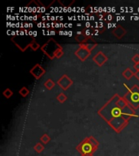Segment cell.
I'll return each instance as SVG.
<instances>
[{"label": "cell", "instance_id": "cell-1", "mask_svg": "<svg viewBox=\"0 0 139 156\" xmlns=\"http://www.w3.org/2000/svg\"><path fill=\"white\" fill-rule=\"evenodd\" d=\"M98 113L117 133L121 132L131 117H138L125 98L118 94H115Z\"/></svg>", "mask_w": 139, "mask_h": 156}, {"label": "cell", "instance_id": "cell-19", "mask_svg": "<svg viewBox=\"0 0 139 156\" xmlns=\"http://www.w3.org/2000/svg\"><path fill=\"white\" fill-rule=\"evenodd\" d=\"M30 47L32 48L33 51H37V50L39 48V47H40V45H39L38 43V42H36L35 40H34V41H33V42L31 43V45H30Z\"/></svg>", "mask_w": 139, "mask_h": 156}, {"label": "cell", "instance_id": "cell-21", "mask_svg": "<svg viewBox=\"0 0 139 156\" xmlns=\"http://www.w3.org/2000/svg\"><path fill=\"white\" fill-rule=\"evenodd\" d=\"M133 68H134V69L136 70V72H138L139 71V64H137L133 65Z\"/></svg>", "mask_w": 139, "mask_h": 156}, {"label": "cell", "instance_id": "cell-14", "mask_svg": "<svg viewBox=\"0 0 139 156\" xmlns=\"http://www.w3.org/2000/svg\"><path fill=\"white\" fill-rule=\"evenodd\" d=\"M44 148H45V147H44V146L42 145V143H40V142L37 143L35 146H33V150H35L36 152L38 153V154H40V153H42V151L44 150Z\"/></svg>", "mask_w": 139, "mask_h": 156}, {"label": "cell", "instance_id": "cell-5", "mask_svg": "<svg viewBox=\"0 0 139 156\" xmlns=\"http://www.w3.org/2000/svg\"><path fill=\"white\" fill-rule=\"evenodd\" d=\"M72 79L68 77L67 75H63L57 81V84L60 86V87L64 90H67L68 88L72 84Z\"/></svg>", "mask_w": 139, "mask_h": 156}, {"label": "cell", "instance_id": "cell-12", "mask_svg": "<svg viewBox=\"0 0 139 156\" xmlns=\"http://www.w3.org/2000/svg\"><path fill=\"white\" fill-rule=\"evenodd\" d=\"M96 43L95 42H93V43H85V44H80V46H83L85 48H86L89 51H92L94 48L96 46Z\"/></svg>", "mask_w": 139, "mask_h": 156}, {"label": "cell", "instance_id": "cell-15", "mask_svg": "<svg viewBox=\"0 0 139 156\" xmlns=\"http://www.w3.org/2000/svg\"><path fill=\"white\" fill-rule=\"evenodd\" d=\"M19 94H20L23 98H25L26 96H27V95H29V89L24 86V87L21 88V89L19 90Z\"/></svg>", "mask_w": 139, "mask_h": 156}, {"label": "cell", "instance_id": "cell-20", "mask_svg": "<svg viewBox=\"0 0 139 156\" xmlns=\"http://www.w3.org/2000/svg\"><path fill=\"white\" fill-rule=\"evenodd\" d=\"M132 60L134 62V64H139V55L138 54H136V55L133 56L132 58Z\"/></svg>", "mask_w": 139, "mask_h": 156}, {"label": "cell", "instance_id": "cell-24", "mask_svg": "<svg viewBox=\"0 0 139 156\" xmlns=\"http://www.w3.org/2000/svg\"><path fill=\"white\" fill-rule=\"evenodd\" d=\"M134 76L136 77L137 78H138V80L139 81V71L138 72H136L135 73H134Z\"/></svg>", "mask_w": 139, "mask_h": 156}, {"label": "cell", "instance_id": "cell-9", "mask_svg": "<svg viewBox=\"0 0 139 156\" xmlns=\"http://www.w3.org/2000/svg\"><path fill=\"white\" fill-rule=\"evenodd\" d=\"M112 34H113L117 38L121 39L126 34V30L124 29L121 25H117V27L112 30Z\"/></svg>", "mask_w": 139, "mask_h": 156}, {"label": "cell", "instance_id": "cell-13", "mask_svg": "<svg viewBox=\"0 0 139 156\" xmlns=\"http://www.w3.org/2000/svg\"><path fill=\"white\" fill-rule=\"evenodd\" d=\"M44 85H45V87L48 90H52V88L55 87V83L54 81H52L51 79H48L47 81H45V83H44Z\"/></svg>", "mask_w": 139, "mask_h": 156}, {"label": "cell", "instance_id": "cell-18", "mask_svg": "<svg viewBox=\"0 0 139 156\" xmlns=\"http://www.w3.org/2000/svg\"><path fill=\"white\" fill-rule=\"evenodd\" d=\"M3 96L5 98H10L13 95V92L10 90L9 88H7V89H6L5 90L3 91Z\"/></svg>", "mask_w": 139, "mask_h": 156}, {"label": "cell", "instance_id": "cell-22", "mask_svg": "<svg viewBox=\"0 0 139 156\" xmlns=\"http://www.w3.org/2000/svg\"><path fill=\"white\" fill-rule=\"evenodd\" d=\"M112 18H113V17H112V16H111V15H107V17L106 18V20H112Z\"/></svg>", "mask_w": 139, "mask_h": 156}, {"label": "cell", "instance_id": "cell-17", "mask_svg": "<svg viewBox=\"0 0 139 156\" xmlns=\"http://www.w3.org/2000/svg\"><path fill=\"white\" fill-rule=\"evenodd\" d=\"M67 98H67V96H66L64 93H61V94H59L58 96H57V100H58L60 103H64L65 101L67 100Z\"/></svg>", "mask_w": 139, "mask_h": 156}, {"label": "cell", "instance_id": "cell-8", "mask_svg": "<svg viewBox=\"0 0 139 156\" xmlns=\"http://www.w3.org/2000/svg\"><path fill=\"white\" fill-rule=\"evenodd\" d=\"M90 55V51H89L87 49L83 46H80L77 51L75 52V55L78 57V58H80L81 61H85Z\"/></svg>", "mask_w": 139, "mask_h": 156}, {"label": "cell", "instance_id": "cell-23", "mask_svg": "<svg viewBox=\"0 0 139 156\" xmlns=\"http://www.w3.org/2000/svg\"><path fill=\"white\" fill-rule=\"evenodd\" d=\"M124 86H125V87L126 88V89H127V90H128V92H130V91L131 90V89H130V88L129 87V86H128V85H127V84H125V83H124Z\"/></svg>", "mask_w": 139, "mask_h": 156}, {"label": "cell", "instance_id": "cell-16", "mask_svg": "<svg viewBox=\"0 0 139 156\" xmlns=\"http://www.w3.org/2000/svg\"><path fill=\"white\" fill-rule=\"evenodd\" d=\"M40 141L42 142L43 144H47V143L51 141V137L49 136L48 134H43L42 136H41V138H40Z\"/></svg>", "mask_w": 139, "mask_h": 156}, {"label": "cell", "instance_id": "cell-3", "mask_svg": "<svg viewBox=\"0 0 139 156\" xmlns=\"http://www.w3.org/2000/svg\"><path fill=\"white\" fill-rule=\"evenodd\" d=\"M125 100L126 101L130 107L135 110L139 107V87L138 85H133L130 92H128L124 96Z\"/></svg>", "mask_w": 139, "mask_h": 156}, {"label": "cell", "instance_id": "cell-10", "mask_svg": "<svg viewBox=\"0 0 139 156\" xmlns=\"http://www.w3.org/2000/svg\"><path fill=\"white\" fill-rule=\"evenodd\" d=\"M90 39V38L86 37L82 32H77V34L76 36V40L80 44H85L87 43V42Z\"/></svg>", "mask_w": 139, "mask_h": 156}, {"label": "cell", "instance_id": "cell-7", "mask_svg": "<svg viewBox=\"0 0 139 156\" xmlns=\"http://www.w3.org/2000/svg\"><path fill=\"white\" fill-rule=\"evenodd\" d=\"M107 59H108V58H107V56L104 55L102 51L98 52L97 54L93 57V60H94V62L98 65V66H99V67L103 66V65L107 61Z\"/></svg>", "mask_w": 139, "mask_h": 156}, {"label": "cell", "instance_id": "cell-6", "mask_svg": "<svg viewBox=\"0 0 139 156\" xmlns=\"http://www.w3.org/2000/svg\"><path fill=\"white\" fill-rule=\"evenodd\" d=\"M29 72L35 79H39L40 77H42V76L45 74L46 71L41 65L37 64L33 68L30 69Z\"/></svg>", "mask_w": 139, "mask_h": 156}, {"label": "cell", "instance_id": "cell-11", "mask_svg": "<svg viewBox=\"0 0 139 156\" xmlns=\"http://www.w3.org/2000/svg\"><path fill=\"white\" fill-rule=\"evenodd\" d=\"M134 73H135V72H133L130 68H128L122 72V76H123L125 78L126 80H130V79L134 76Z\"/></svg>", "mask_w": 139, "mask_h": 156}, {"label": "cell", "instance_id": "cell-4", "mask_svg": "<svg viewBox=\"0 0 139 156\" xmlns=\"http://www.w3.org/2000/svg\"><path fill=\"white\" fill-rule=\"evenodd\" d=\"M98 147L94 146L90 141L89 139V137L81 142L77 146V150L78 152H80L81 156H93L94 153L96 151Z\"/></svg>", "mask_w": 139, "mask_h": 156}, {"label": "cell", "instance_id": "cell-2", "mask_svg": "<svg viewBox=\"0 0 139 156\" xmlns=\"http://www.w3.org/2000/svg\"><path fill=\"white\" fill-rule=\"evenodd\" d=\"M41 50L51 59H54L55 58H59L64 54L61 46L54 39L48 40L47 42L41 47Z\"/></svg>", "mask_w": 139, "mask_h": 156}]
</instances>
